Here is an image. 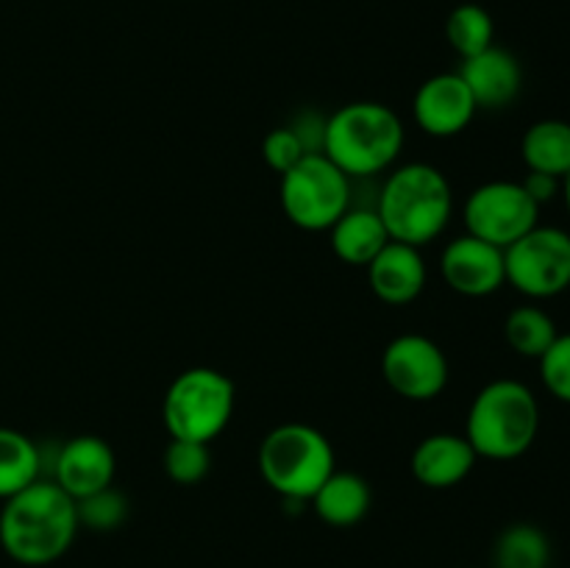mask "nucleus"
I'll list each match as a JSON object with an SVG mask.
<instances>
[{
    "label": "nucleus",
    "instance_id": "nucleus-1",
    "mask_svg": "<svg viewBox=\"0 0 570 568\" xmlns=\"http://www.w3.org/2000/svg\"><path fill=\"white\" fill-rule=\"evenodd\" d=\"M78 529L76 499L53 479H37L3 501L0 549L20 566H50L70 551Z\"/></svg>",
    "mask_w": 570,
    "mask_h": 568
},
{
    "label": "nucleus",
    "instance_id": "nucleus-2",
    "mask_svg": "<svg viewBox=\"0 0 570 568\" xmlns=\"http://www.w3.org/2000/svg\"><path fill=\"white\" fill-rule=\"evenodd\" d=\"M376 212L387 226L390 239L423 248L449 226L454 215V193L440 167L410 161L384 178Z\"/></svg>",
    "mask_w": 570,
    "mask_h": 568
},
{
    "label": "nucleus",
    "instance_id": "nucleus-3",
    "mask_svg": "<svg viewBox=\"0 0 570 568\" xmlns=\"http://www.w3.org/2000/svg\"><path fill=\"white\" fill-rule=\"evenodd\" d=\"M404 123L379 100H354L326 117L323 156L348 178H373L404 150Z\"/></svg>",
    "mask_w": 570,
    "mask_h": 568
},
{
    "label": "nucleus",
    "instance_id": "nucleus-4",
    "mask_svg": "<svg viewBox=\"0 0 570 568\" xmlns=\"http://www.w3.org/2000/svg\"><path fill=\"white\" fill-rule=\"evenodd\" d=\"M540 432V404L532 388L518 379H495L471 401L465 438L479 457L515 460L534 445Z\"/></svg>",
    "mask_w": 570,
    "mask_h": 568
},
{
    "label": "nucleus",
    "instance_id": "nucleus-5",
    "mask_svg": "<svg viewBox=\"0 0 570 568\" xmlns=\"http://www.w3.org/2000/svg\"><path fill=\"white\" fill-rule=\"evenodd\" d=\"M337 471L332 440L301 421L278 423L259 445V473L284 501H309Z\"/></svg>",
    "mask_w": 570,
    "mask_h": 568
},
{
    "label": "nucleus",
    "instance_id": "nucleus-6",
    "mask_svg": "<svg viewBox=\"0 0 570 568\" xmlns=\"http://www.w3.org/2000/svg\"><path fill=\"white\" fill-rule=\"evenodd\" d=\"M237 407V388L217 368L195 365L178 373L161 399V421L170 438L212 443L226 432Z\"/></svg>",
    "mask_w": 570,
    "mask_h": 568
},
{
    "label": "nucleus",
    "instance_id": "nucleus-7",
    "mask_svg": "<svg viewBox=\"0 0 570 568\" xmlns=\"http://www.w3.org/2000/svg\"><path fill=\"white\" fill-rule=\"evenodd\" d=\"M284 217L304 232H328L354 204V182L323 154H306L278 187Z\"/></svg>",
    "mask_w": 570,
    "mask_h": 568
},
{
    "label": "nucleus",
    "instance_id": "nucleus-8",
    "mask_svg": "<svg viewBox=\"0 0 570 568\" xmlns=\"http://www.w3.org/2000/svg\"><path fill=\"white\" fill-rule=\"evenodd\" d=\"M507 284L534 301L554 298L570 287V234L557 226H534L504 248Z\"/></svg>",
    "mask_w": 570,
    "mask_h": 568
},
{
    "label": "nucleus",
    "instance_id": "nucleus-9",
    "mask_svg": "<svg viewBox=\"0 0 570 568\" xmlns=\"http://www.w3.org/2000/svg\"><path fill=\"white\" fill-rule=\"evenodd\" d=\"M465 234L499 248H510L515 239L540 223V206L521 187V182L479 184L462 206Z\"/></svg>",
    "mask_w": 570,
    "mask_h": 568
},
{
    "label": "nucleus",
    "instance_id": "nucleus-10",
    "mask_svg": "<svg viewBox=\"0 0 570 568\" xmlns=\"http://www.w3.org/2000/svg\"><path fill=\"white\" fill-rule=\"evenodd\" d=\"M382 376L406 401H434L449 384V356L426 334H399L384 345Z\"/></svg>",
    "mask_w": 570,
    "mask_h": 568
},
{
    "label": "nucleus",
    "instance_id": "nucleus-11",
    "mask_svg": "<svg viewBox=\"0 0 570 568\" xmlns=\"http://www.w3.org/2000/svg\"><path fill=\"white\" fill-rule=\"evenodd\" d=\"M440 273L454 293L484 298L507 284L504 248L490 245L473 234L454 237L440 256Z\"/></svg>",
    "mask_w": 570,
    "mask_h": 568
},
{
    "label": "nucleus",
    "instance_id": "nucleus-12",
    "mask_svg": "<svg viewBox=\"0 0 570 568\" xmlns=\"http://www.w3.org/2000/svg\"><path fill=\"white\" fill-rule=\"evenodd\" d=\"M479 106L460 72H438L417 87L412 100V117L429 137L449 139L465 131Z\"/></svg>",
    "mask_w": 570,
    "mask_h": 568
},
{
    "label": "nucleus",
    "instance_id": "nucleus-13",
    "mask_svg": "<svg viewBox=\"0 0 570 568\" xmlns=\"http://www.w3.org/2000/svg\"><path fill=\"white\" fill-rule=\"evenodd\" d=\"M53 482L72 499L109 488L117 473L115 449L98 434H76L56 449Z\"/></svg>",
    "mask_w": 570,
    "mask_h": 568
},
{
    "label": "nucleus",
    "instance_id": "nucleus-14",
    "mask_svg": "<svg viewBox=\"0 0 570 568\" xmlns=\"http://www.w3.org/2000/svg\"><path fill=\"white\" fill-rule=\"evenodd\" d=\"M373 295L390 306H406L426 290L429 271L421 248L390 239L367 265Z\"/></svg>",
    "mask_w": 570,
    "mask_h": 568
},
{
    "label": "nucleus",
    "instance_id": "nucleus-15",
    "mask_svg": "<svg viewBox=\"0 0 570 568\" xmlns=\"http://www.w3.org/2000/svg\"><path fill=\"white\" fill-rule=\"evenodd\" d=\"M479 454L465 434L434 432L415 445L410 457V471L423 488L449 490L471 477Z\"/></svg>",
    "mask_w": 570,
    "mask_h": 568
},
{
    "label": "nucleus",
    "instance_id": "nucleus-16",
    "mask_svg": "<svg viewBox=\"0 0 570 568\" xmlns=\"http://www.w3.org/2000/svg\"><path fill=\"white\" fill-rule=\"evenodd\" d=\"M456 72L468 84L479 109H504L521 95L523 87L521 61L499 45H490L482 53L462 59Z\"/></svg>",
    "mask_w": 570,
    "mask_h": 568
},
{
    "label": "nucleus",
    "instance_id": "nucleus-17",
    "mask_svg": "<svg viewBox=\"0 0 570 568\" xmlns=\"http://www.w3.org/2000/svg\"><path fill=\"white\" fill-rule=\"evenodd\" d=\"M332 251L340 262L354 267H367L373 256L390 243L384 221L373 206H351L332 228Z\"/></svg>",
    "mask_w": 570,
    "mask_h": 568
},
{
    "label": "nucleus",
    "instance_id": "nucleus-18",
    "mask_svg": "<svg viewBox=\"0 0 570 568\" xmlns=\"http://www.w3.org/2000/svg\"><path fill=\"white\" fill-rule=\"evenodd\" d=\"M312 510L328 527H354L367 516L373 505L371 484L351 471H334L312 496Z\"/></svg>",
    "mask_w": 570,
    "mask_h": 568
},
{
    "label": "nucleus",
    "instance_id": "nucleus-19",
    "mask_svg": "<svg viewBox=\"0 0 570 568\" xmlns=\"http://www.w3.org/2000/svg\"><path fill=\"white\" fill-rule=\"evenodd\" d=\"M523 165L534 173L566 178L570 173V123L538 120L521 139Z\"/></svg>",
    "mask_w": 570,
    "mask_h": 568
},
{
    "label": "nucleus",
    "instance_id": "nucleus-20",
    "mask_svg": "<svg viewBox=\"0 0 570 568\" xmlns=\"http://www.w3.org/2000/svg\"><path fill=\"white\" fill-rule=\"evenodd\" d=\"M42 449L28 434L0 427V499L6 501L42 479Z\"/></svg>",
    "mask_w": 570,
    "mask_h": 568
},
{
    "label": "nucleus",
    "instance_id": "nucleus-21",
    "mask_svg": "<svg viewBox=\"0 0 570 568\" xmlns=\"http://www.w3.org/2000/svg\"><path fill=\"white\" fill-rule=\"evenodd\" d=\"M549 535L534 523H510L493 543V568H549Z\"/></svg>",
    "mask_w": 570,
    "mask_h": 568
},
{
    "label": "nucleus",
    "instance_id": "nucleus-22",
    "mask_svg": "<svg viewBox=\"0 0 570 568\" xmlns=\"http://www.w3.org/2000/svg\"><path fill=\"white\" fill-rule=\"evenodd\" d=\"M557 334L560 332H557L554 317L534 304L515 306L504 321L507 345L527 360H540L557 340Z\"/></svg>",
    "mask_w": 570,
    "mask_h": 568
},
{
    "label": "nucleus",
    "instance_id": "nucleus-23",
    "mask_svg": "<svg viewBox=\"0 0 570 568\" xmlns=\"http://www.w3.org/2000/svg\"><path fill=\"white\" fill-rule=\"evenodd\" d=\"M445 39L460 59H468L495 45V22L484 6L462 3L445 20Z\"/></svg>",
    "mask_w": 570,
    "mask_h": 568
},
{
    "label": "nucleus",
    "instance_id": "nucleus-24",
    "mask_svg": "<svg viewBox=\"0 0 570 568\" xmlns=\"http://www.w3.org/2000/svg\"><path fill=\"white\" fill-rule=\"evenodd\" d=\"M161 466H165L167 479H173L176 484H184V488L204 482L206 473H209L212 468L209 443L173 438L170 443H167L165 457H161Z\"/></svg>",
    "mask_w": 570,
    "mask_h": 568
},
{
    "label": "nucleus",
    "instance_id": "nucleus-25",
    "mask_svg": "<svg viewBox=\"0 0 570 568\" xmlns=\"http://www.w3.org/2000/svg\"><path fill=\"white\" fill-rule=\"evenodd\" d=\"M128 499L109 484V488L98 490V493H89L83 499L76 501L78 510V527H87L92 532H111V529L122 527L128 518Z\"/></svg>",
    "mask_w": 570,
    "mask_h": 568
},
{
    "label": "nucleus",
    "instance_id": "nucleus-26",
    "mask_svg": "<svg viewBox=\"0 0 570 568\" xmlns=\"http://www.w3.org/2000/svg\"><path fill=\"white\" fill-rule=\"evenodd\" d=\"M538 362L546 390L562 404H570V332L557 334L554 343Z\"/></svg>",
    "mask_w": 570,
    "mask_h": 568
},
{
    "label": "nucleus",
    "instance_id": "nucleus-27",
    "mask_svg": "<svg viewBox=\"0 0 570 568\" xmlns=\"http://www.w3.org/2000/svg\"><path fill=\"white\" fill-rule=\"evenodd\" d=\"M262 156H265L267 167L276 170L278 176H284L287 170H293L301 159L306 156V148L301 145V139L295 137V131L289 126L273 128L271 134L262 143Z\"/></svg>",
    "mask_w": 570,
    "mask_h": 568
},
{
    "label": "nucleus",
    "instance_id": "nucleus-28",
    "mask_svg": "<svg viewBox=\"0 0 570 568\" xmlns=\"http://www.w3.org/2000/svg\"><path fill=\"white\" fill-rule=\"evenodd\" d=\"M289 128L295 131V137L301 139V145L306 148V154H323V139H326V117L317 109H301L293 117Z\"/></svg>",
    "mask_w": 570,
    "mask_h": 568
},
{
    "label": "nucleus",
    "instance_id": "nucleus-29",
    "mask_svg": "<svg viewBox=\"0 0 570 568\" xmlns=\"http://www.w3.org/2000/svg\"><path fill=\"white\" fill-rule=\"evenodd\" d=\"M521 187L527 189V195L534 200V204L543 206V204H549V200H554L557 195H560L562 178L549 176V173L529 170L527 178H523V182H521Z\"/></svg>",
    "mask_w": 570,
    "mask_h": 568
},
{
    "label": "nucleus",
    "instance_id": "nucleus-30",
    "mask_svg": "<svg viewBox=\"0 0 570 568\" xmlns=\"http://www.w3.org/2000/svg\"><path fill=\"white\" fill-rule=\"evenodd\" d=\"M562 198H566V206H568V215H570V173L566 178H562Z\"/></svg>",
    "mask_w": 570,
    "mask_h": 568
}]
</instances>
